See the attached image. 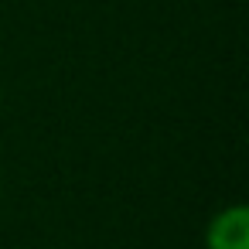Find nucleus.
<instances>
[{"mask_svg": "<svg viewBox=\"0 0 249 249\" xmlns=\"http://www.w3.org/2000/svg\"><path fill=\"white\" fill-rule=\"evenodd\" d=\"M0 106H4V86H0Z\"/></svg>", "mask_w": 249, "mask_h": 249, "instance_id": "nucleus-2", "label": "nucleus"}, {"mask_svg": "<svg viewBox=\"0 0 249 249\" xmlns=\"http://www.w3.org/2000/svg\"><path fill=\"white\" fill-rule=\"evenodd\" d=\"M205 249H249V208L242 201H229L208 218Z\"/></svg>", "mask_w": 249, "mask_h": 249, "instance_id": "nucleus-1", "label": "nucleus"}]
</instances>
